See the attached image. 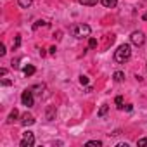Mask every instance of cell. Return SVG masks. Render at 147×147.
<instances>
[{
    "mask_svg": "<svg viewBox=\"0 0 147 147\" xmlns=\"http://www.w3.org/2000/svg\"><path fill=\"white\" fill-rule=\"evenodd\" d=\"M0 75L5 76V75H7V69H5V67H2V69H0Z\"/></svg>",
    "mask_w": 147,
    "mask_h": 147,
    "instance_id": "cell-24",
    "label": "cell"
},
{
    "mask_svg": "<svg viewBox=\"0 0 147 147\" xmlns=\"http://www.w3.org/2000/svg\"><path fill=\"white\" fill-rule=\"evenodd\" d=\"M21 102L26 106V107H31L33 106V90L31 88H26V90H23V95H21Z\"/></svg>",
    "mask_w": 147,
    "mask_h": 147,
    "instance_id": "cell-4",
    "label": "cell"
},
{
    "mask_svg": "<svg viewBox=\"0 0 147 147\" xmlns=\"http://www.w3.org/2000/svg\"><path fill=\"white\" fill-rule=\"evenodd\" d=\"M113 78H114V82H123V78H125V73H121V71H116L114 75H113Z\"/></svg>",
    "mask_w": 147,
    "mask_h": 147,
    "instance_id": "cell-11",
    "label": "cell"
},
{
    "mask_svg": "<svg viewBox=\"0 0 147 147\" xmlns=\"http://www.w3.org/2000/svg\"><path fill=\"white\" fill-rule=\"evenodd\" d=\"M40 26H47V23H45V21H36V23L33 24V28H35V30H36V28H40Z\"/></svg>",
    "mask_w": 147,
    "mask_h": 147,
    "instance_id": "cell-19",
    "label": "cell"
},
{
    "mask_svg": "<svg viewBox=\"0 0 147 147\" xmlns=\"http://www.w3.org/2000/svg\"><path fill=\"white\" fill-rule=\"evenodd\" d=\"M87 145H97V147H100L102 142L100 140H90V142H87Z\"/></svg>",
    "mask_w": 147,
    "mask_h": 147,
    "instance_id": "cell-18",
    "label": "cell"
},
{
    "mask_svg": "<svg viewBox=\"0 0 147 147\" xmlns=\"http://www.w3.org/2000/svg\"><path fill=\"white\" fill-rule=\"evenodd\" d=\"M100 2H102V5H104V7H107V9H113V7H116L118 0H100Z\"/></svg>",
    "mask_w": 147,
    "mask_h": 147,
    "instance_id": "cell-9",
    "label": "cell"
},
{
    "mask_svg": "<svg viewBox=\"0 0 147 147\" xmlns=\"http://www.w3.org/2000/svg\"><path fill=\"white\" fill-rule=\"evenodd\" d=\"M78 2H80L82 5H88V7H92V5L97 4V0H78Z\"/></svg>",
    "mask_w": 147,
    "mask_h": 147,
    "instance_id": "cell-12",
    "label": "cell"
},
{
    "mask_svg": "<svg viewBox=\"0 0 147 147\" xmlns=\"http://www.w3.org/2000/svg\"><path fill=\"white\" fill-rule=\"evenodd\" d=\"M130 57H131V47H130L128 43L119 45V47H118V50L114 52V61H116V62H119V64L126 62Z\"/></svg>",
    "mask_w": 147,
    "mask_h": 147,
    "instance_id": "cell-1",
    "label": "cell"
},
{
    "mask_svg": "<svg viewBox=\"0 0 147 147\" xmlns=\"http://www.w3.org/2000/svg\"><path fill=\"white\" fill-rule=\"evenodd\" d=\"M18 118H19V111H18V109L14 107V109L11 111V114H9V118H7V123H14V121H16Z\"/></svg>",
    "mask_w": 147,
    "mask_h": 147,
    "instance_id": "cell-7",
    "label": "cell"
},
{
    "mask_svg": "<svg viewBox=\"0 0 147 147\" xmlns=\"http://www.w3.org/2000/svg\"><path fill=\"white\" fill-rule=\"evenodd\" d=\"M107 111H109V106H107V104H102V107L99 109V113H97V116H99V118H104V116L107 114Z\"/></svg>",
    "mask_w": 147,
    "mask_h": 147,
    "instance_id": "cell-10",
    "label": "cell"
},
{
    "mask_svg": "<svg viewBox=\"0 0 147 147\" xmlns=\"http://www.w3.org/2000/svg\"><path fill=\"white\" fill-rule=\"evenodd\" d=\"M19 145H21V147H31V145H35V135H33L31 131H26V133L23 135Z\"/></svg>",
    "mask_w": 147,
    "mask_h": 147,
    "instance_id": "cell-5",
    "label": "cell"
},
{
    "mask_svg": "<svg viewBox=\"0 0 147 147\" xmlns=\"http://www.w3.org/2000/svg\"><path fill=\"white\" fill-rule=\"evenodd\" d=\"M130 42H131L133 45H137V47H142L144 42H145V35H144L142 31H133V33L130 35Z\"/></svg>",
    "mask_w": 147,
    "mask_h": 147,
    "instance_id": "cell-3",
    "label": "cell"
},
{
    "mask_svg": "<svg viewBox=\"0 0 147 147\" xmlns=\"http://www.w3.org/2000/svg\"><path fill=\"white\" fill-rule=\"evenodd\" d=\"M80 83H82V85H88V76L82 75V76H80Z\"/></svg>",
    "mask_w": 147,
    "mask_h": 147,
    "instance_id": "cell-17",
    "label": "cell"
},
{
    "mask_svg": "<svg viewBox=\"0 0 147 147\" xmlns=\"http://www.w3.org/2000/svg\"><path fill=\"white\" fill-rule=\"evenodd\" d=\"M2 85L4 87H9V85H12V82L11 80H2Z\"/></svg>",
    "mask_w": 147,
    "mask_h": 147,
    "instance_id": "cell-22",
    "label": "cell"
},
{
    "mask_svg": "<svg viewBox=\"0 0 147 147\" xmlns=\"http://www.w3.org/2000/svg\"><path fill=\"white\" fill-rule=\"evenodd\" d=\"M137 145H147V138H138Z\"/></svg>",
    "mask_w": 147,
    "mask_h": 147,
    "instance_id": "cell-21",
    "label": "cell"
},
{
    "mask_svg": "<svg viewBox=\"0 0 147 147\" xmlns=\"http://www.w3.org/2000/svg\"><path fill=\"white\" fill-rule=\"evenodd\" d=\"M35 71H36V69H35V66H31V64H28V66H24V67H23V73H24L26 76L35 75Z\"/></svg>",
    "mask_w": 147,
    "mask_h": 147,
    "instance_id": "cell-8",
    "label": "cell"
},
{
    "mask_svg": "<svg viewBox=\"0 0 147 147\" xmlns=\"http://www.w3.org/2000/svg\"><path fill=\"white\" fill-rule=\"evenodd\" d=\"M31 4H33V0H19V5H21L23 9H28Z\"/></svg>",
    "mask_w": 147,
    "mask_h": 147,
    "instance_id": "cell-13",
    "label": "cell"
},
{
    "mask_svg": "<svg viewBox=\"0 0 147 147\" xmlns=\"http://www.w3.org/2000/svg\"><path fill=\"white\" fill-rule=\"evenodd\" d=\"M21 45V35H16V40H14V45H12V50H16L18 47Z\"/></svg>",
    "mask_w": 147,
    "mask_h": 147,
    "instance_id": "cell-14",
    "label": "cell"
},
{
    "mask_svg": "<svg viewBox=\"0 0 147 147\" xmlns=\"http://www.w3.org/2000/svg\"><path fill=\"white\" fill-rule=\"evenodd\" d=\"M88 47H90V49H95V47H97V38H90V40H88Z\"/></svg>",
    "mask_w": 147,
    "mask_h": 147,
    "instance_id": "cell-16",
    "label": "cell"
},
{
    "mask_svg": "<svg viewBox=\"0 0 147 147\" xmlns=\"http://www.w3.org/2000/svg\"><path fill=\"white\" fill-rule=\"evenodd\" d=\"M47 118H49V119H52V118H54V107H49V113H47Z\"/></svg>",
    "mask_w": 147,
    "mask_h": 147,
    "instance_id": "cell-20",
    "label": "cell"
},
{
    "mask_svg": "<svg viewBox=\"0 0 147 147\" xmlns=\"http://www.w3.org/2000/svg\"><path fill=\"white\" fill-rule=\"evenodd\" d=\"M142 18H144V21H147V14H144V16H142Z\"/></svg>",
    "mask_w": 147,
    "mask_h": 147,
    "instance_id": "cell-25",
    "label": "cell"
},
{
    "mask_svg": "<svg viewBox=\"0 0 147 147\" xmlns=\"http://www.w3.org/2000/svg\"><path fill=\"white\" fill-rule=\"evenodd\" d=\"M21 125H23V126H31V125H35V116L30 114V113H24V114L21 116Z\"/></svg>",
    "mask_w": 147,
    "mask_h": 147,
    "instance_id": "cell-6",
    "label": "cell"
},
{
    "mask_svg": "<svg viewBox=\"0 0 147 147\" xmlns=\"http://www.w3.org/2000/svg\"><path fill=\"white\" fill-rule=\"evenodd\" d=\"M5 54V45H0V55Z\"/></svg>",
    "mask_w": 147,
    "mask_h": 147,
    "instance_id": "cell-23",
    "label": "cell"
},
{
    "mask_svg": "<svg viewBox=\"0 0 147 147\" xmlns=\"http://www.w3.org/2000/svg\"><path fill=\"white\" fill-rule=\"evenodd\" d=\"M97 2H99V0H97Z\"/></svg>",
    "mask_w": 147,
    "mask_h": 147,
    "instance_id": "cell-26",
    "label": "cell"
},
{
    "mask_svg": "<svg viewBox=\"0 0 147 147\" xmlns=\"http://www.w3.org/2000/svg\"><path fill=\"white\" fill-rule=\"evenodd\" d=\"M116 107H118V109H123V97H121V95L116 97Z\"/></svg>",
    "mask_w": 147,
    "mask_h": 147,
    "instance_id": "cell-15",
    "label": "cell"
},
{
    "mask_svg": "<svg viewBox=\"0 0 147 147\" xmlns=\"http://www.w3.org/2000/svg\"><path fill=\"white\" fill-rule=\"evenodd\" d=\"M71 35L75 38H87L90 35V26L88 24H73L71 26Z\"/></svg>",
    "mask_w": 147,
    "mask_h": 147,
    "instance_id": "cell-2",
    "label": "cell"
}]
</instances>
